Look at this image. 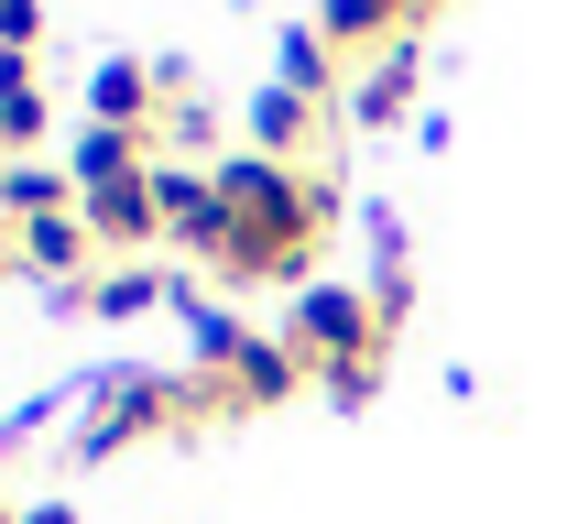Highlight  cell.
Returning <instances> with one entry per match:
<instances>
[{"instance_id":"obj_1","label":"cell","mask_w":567,"mask_h":524,"mask_svg":"<svg viewBox=\"0 0 567 524\" xmlns=\"http://www.w3.org/2000/svg\"><path fill=\"white\" fill-rule=\"evenodd\" d=\"M208 175L229 197L218 285H306L317 251H328V229H339V186L317 164H262V153H218Z\"/></svg>"},{"instance_id":"obj_2","label":"cell","mask_w":567,"mask_h":524,"mask_svg":"<svg viewBox=\"0 0 567 524\" xmlns=\"http://www.w3.org/2000/svg\"><path fill=\"white\" fill-rule=\"evenodd\" d=\"M284 339L306 350V372H328V361H382L393 350V317L371 306V285H306L284 306Z\"/></svg>"},{"instance_id":"obj_3","label":"cell","mask_w":567,"mask_h":524,"mask_svg":"<svg viewBox=\"0 0 567 524\" xmlns=\"http://www.w3.org/2000/svg\"><path fill=\"white\" fill-rule=\"evenodd\" d=\"M153 208H164V240L197 251V263L218 274V251H229V197H218L208 164H153Z\"/></svg>"},{"instance_id":"obj_4","label":"cell","mask_w":567,"mask_h":524,"mask_svg":"<svg viewBox=\"0 0 567 524\" xmlns=\"http://www.w3.org/2000/svg\"><path fill=\"white\" fill-rule=\"evenodd\" d=\"M208 382L229 393V415H262V404H284V393H317L306 350H295L284 328H251V339H240V361H229V372H208Z\"/></svg>"},{"instance_id":"obj_5","label":"cell","mask_w":567,"mask_h":524,"mask_svg":"<svg viewBox=\"0 0 567 524\" xmlns=\"http://www.w3.org/2000/svg\"><path fill=\"white\" fill-rule=\"evenodd\" d=\"M76 219L99 229V251H110V263H142V251L164 240V208H153V175H121V186H87V197H76Z\"/></svg>"},{"instance_id":"obj_6","label":"cell","mask_w":567,"mask_h":524,"mask_svg":"<svg viewBox=\"0 0 567 524\" xmlns=\"http://www.w3.org/2000/svg\"><path fill=\"white\" fill-rule=\"evenodd\" d=\"M415 88H425V44H393V55L350 66V99H339V121H350V132H393V121L415 110Z\"/></svg>"},{"instance_id":"obj_7","label":"cell","mask_w":567,"mask_h":524,"mask_svg":"<svg viewBox=\"0 0 567 524\" xmlns=\"http://www.w3.org/2000/svg\"><path fill=\"white\" fill-rule=\"evenodd\" d=\"M317 33L350 55V66H371V55H393V44H425L415 0H317Z\"/></svg>"},{"instance_id":"obj_8","label":"cell","mask_w":567,"mask_h":524,"mask_svg":"<svg viewBox=\"0 0 567 524\" xmlns=\"http://www.w3.org/2000/svg\"><path fill=\"white\" fill-rule=\"evenodd\" d=\"M87 110H99L110 132H142V143H153V121H164V66H153V55H110V66L87 76Z\"/></svg>"},{"instance_id":"obj_9","label":"cell","mask_w":567,"mask_h":524,"mask_svg":"<svg viewBox=\"0 0 567 524\" xmlns=\"http://www.w3.org/2000/svg\"><path fill=\"white\" fill-rule=\"evenodd\" d=\"M317 121H328L317 99L262 88V99H251V132H240V153H262V164H306V153H317Z\"/></svg>"},{"instance_id":"obj_10","label":"cell","mask_w":567,"mask_h":524,"mask_svg":"<svg viewBox=\"0 0 567 524\" xmlns=\"http://www.w3.org/2000/svg\"><path fill=\"white\" fill-rule=\"evenodd\" d=\"M76 208V175L55 164V153H22V164H0V219L33 229V219H66Z\"/></svg>"},{"instance_id":"obj_11","label":"cell","mask_w":567,"mask_h":524,"mask_svg":"<svg viewBox=\"0 0 567 524\" xmlns=\"http://www.w3.org/2000/svg\"><path fill=\"white\" fill-rule=\"evenodd\" d=\"M44 132H55V110H44V76H33V55H0V164L44 153Z\"/></svg>"},{"instance_id":"obj_12","label":"cell","mask_w":567,"mask_h":524,"mask_svg":"<svg viewBox=\"0 0 567 524\" xmlns=\"http://www.w3.org/2000/svg\"><path fill=\"white\" fill-rule=\"evenodd\" d=\"M274 88H295V99H317V110H339L350 99V55L317 33V22H295L284 33V66H274Z\"/></svg>"},{"instance_id":"obj_13","label":"cell","mask_w":567,"mask_h":524,"mask_svg":"<svg viewBox=\"0 0 567 524\" xmlns=\"http://www.w3.org/2000/svg\"><path fill=\"white\" fill-rule=\"evenodd\" d=\"M66 175H76V197H87V186H121V175H153V143H142V132H110V121H87V132L66 143Z\"/></svg>"},{"instance_id":"obj_14","label":"cell","mask_w":567,"mask_h":524,"mask_svg":"<svg viewBox=\"0 0 567 524\" xmlns=\"http://www.w3.org/2000/svg\"><path fill=\"white\" fill-rule=\"evenodd\" d=\"M87 317H142V306H175L164 285H153V263H99V285H87Z\"/></svg>"},{"instance_id":"obj_15","label":"cell","mask_w":567,"mask_h":524,"mask_svg":"<svg viewBox=\"0 0 567 524\" xmlns=\"http://www.w3.org/2000/svg\"><path fill=\"white\" fill-rule=\"evenodd\" d=\"M317 393H328V404H371V393H382V361H328Z\"/></svg>"},{"instance_id":"obj_16","label":"cell","mask_w":567,"mask_h":524,"mask_svg":"<svg viewBox=\"0 0 567 524\" xmlns=\"http://www.w3.org/2000/svg\"><path fill=\"white\" fill-rule=\"evenodd\" d=\"M44 44V0H0V55H33Z\"/></svg>"},{"instance_id":"obj_17","label":"cell","mask_w":567,"mask_h":524,"mask_svg":"<svg viewBox=\"0 0 567 524\" xmlns=\"http://www.w3.org/2000/svg\"><path fill=\"white\" fill-rule=\"evenodd\" d=\"M11 274H22V229L0 219V285H11Z\"/></svg>"},{"instance_id":"obj_18","label":"cell","mask_w":567,"mask_h":524,"mask_svg":"<svg viewBox=\"0 0 567 524\" xmlns=\"http://www.w3.org/2000/svg\"><path fill=\"white\" fill-rule=\"evenodd\" d=\"M22 524H76V514H66V503H22Z\"/></svg>"},{"instance_id":"obj_19","label":"cell","mask_w":567,"mask_h":524,"mask_svg":"<svg viewBox=\"0 0 567 524\" xmlns=\"http://www.w3.org/2000/svg\"><path fill=\"white\" fill-rule=\"evenodd\" d=\"M0 524H22V514H11V492H0Z\"/></svg>"}]
</instances>
